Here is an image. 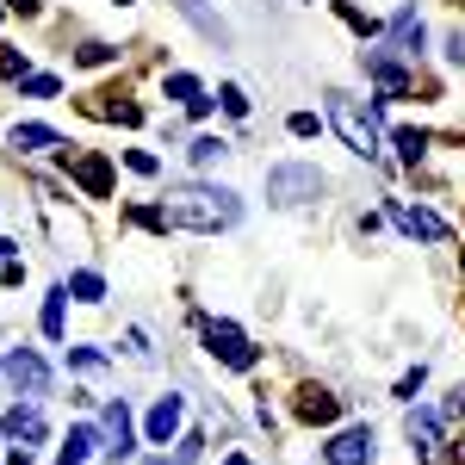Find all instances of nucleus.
<instances>
[{
	"label": "nucleus",
	"instance_id": "20e7f679",
	"mask_svg": "<svg viewBox=\"0 0 465 465\" xmlns=\"http://www.w3.org/2000/svg\"><path fill=\"white\" fill-rule=\"evenodd\" d=\"M317 193H322V174L304 168V162H286V168L267 174V199H273V205H304V199H317Z\"/></svg>",
	"mask_w": 465,
	"mask_h": 465
},
{
	"label": "nucleus",
	"instance_id": "f8f14e48",
	"mask_svg": "<svg viewBox=\"0 0 465 465\" xmlns=\"http://www.w3.org/2000/svg\"><path fill=\"white\" fill-rule=\"evenodd\" d=\"M87 118H112V124H143V106L124 100V94H87Z\"/></svg>",
	"mask_w": 465,
	"mask_h": 465
},
{
	"label": "nucleus",
	"instance_id": "f3484780",
	"mask_svg": "<svg viewBox=\"0 0 465 465\" xmlns=\"http://www.w3.org/2000/svg\"><path fill=\"white\" fill-rule=\"evenodd\" d=\"M13 149H69L50 124H13Z\"/></svg>",
	"mask_w": 465,
	"mask_h": 465
},
{
	"label": "nucleus",
	"instance_id": "f704fd0d",
	"mask_svg": "<svg viewBox=\"0 0 465 465\" xmlns=\"http://www.w3.org/2000/svg\"><path fill=\"white\" fill-rule=\"evenodd\" d=\"M6 6H13V13H37V0H6Z\"/></svg>",
	"mask_w": 465,
	"mask_h": 465
},
{
	"label": "nucleus",
	"instance_id": "c756f323",
	"mask_svg": "<svg viewBox=\"0 0 465 465\" xmlns=\"http://www.w3.org/2000/svg\"><path fill=\"white\" fill-rule=\"evenodd\" d=\"M69 366H81V372H94V366H106V354H100V348H69Z\"/></svg>",
	"mask_w": 465,
	"mask_h": 465
},
{
	"label": "nucleus",
	"instance_id": "9d476101",
	"mask_svg": "<svg viewBox=\"0 0 465 465\" xmlns=\"http://www.w3.org/2000/svg\"><path fill=\"white\" fill-rule=\"evenodd\" d=\"M322 460L329 465H372V429H366V422H360V429H341L322 447Z\"/></svg>",
	"mask_w": 465,
	"mask_h": 465
},
{
	"label": "nucleus",
	"instance_id": "6e6552de",
	"mask_svg": "<svg viewBox=\"0 0 465 465\" xmlns=\"http://www.w3.org/2000/svg\"><path fill=\"white\" fill-rule=\"evenodd\" d=\"M63 168L74 174V186H81L87 199H112V162L106 155H69V149H63Z\"/></svg>",
	"mask_w": 465,
	"mask_h": 465
},
{
	"label": "nucleus",
	"instance_id": "aec40b11",
	"mask_svg": "<svg viewBox=\"0 0 465 465\" xmlns=\"http://www.w3.org/2000/svg\"><path fill=\"white\" fill-rule=\"evenodd\" d=\"M63 304H69V286H50V298H44V335H50V341H63Z\"/></svg>",
	"mask_w": 465,
	"mask_h": 465
},
{
	"label": "nucleus",
	"instance_id": "f03ea898",
	"mask_svg": "<svg viewBox=\"0 0 465 465\" xmlns=\"http://www.w3.org/2000/svg\"><path fill=\"white\" fill-rule=\"evenodd\" d=\"M329 124L348 137V149H354V155L379 162V143H385V131H379L372 106H360V100H348V94H329Z\"/></svg>",
	"mask_w": 465,
	"mask_h": 465
},
{
	"label": "nucleus",
	"instance_id": "7c9ffc66",
	"mask_svg": "<svg viewBox=\"0 0 465 465\" xmlns=\"http://www.w3.org/2000/svg\"><path fill=\"white\" fill-rule=\"evenodd\" d=\"M292 137H317V112H292Z\"/></svg>",
	"mask_w": 465,
	"mask_h": 465
},
{
	"label": "nucleus",
	"instance_id": "a878e982",
	"mask_svg": "<svg viewBox=\"0 0 465 465\" xmlns=\"http://www.w3.org/2000/svg\"><path fill=\"white\" fill-rule=\"evenodd\" d=\"M223 149H230V143H217V137H199V143H193V162H199V168H212Z\"/></svg>",
	"mask_w": 465,
	"mask_h": 465
},
{
	"label": "nucleus",
	"instance_id": "58836bf2",
	"mask_svg": "<svg viewBox=\"0 0 465 465\" xmlns=\"http://www.w3.org/2000/svg\"><path fill=\"white\" fill-rule=\"evenodd\" d=\"M118 6H131V0H118Z\"/></svg>",
	"mask_w": 465,
	"mask_h": 465
},
{
	"label": "nucleus",
	"instance_id": "2f4dec72",
	"mask_svg": "<svg viewBox=\"0 0 465 465\" xmlns=\"http://www.w3.org/2000/svg\"><path fill=\"white\" fill-rule=\"evenodd\" d=\"M422 379H429V366H416V372H403V385H397V397H416V391H422Z\"/></svg>",
	"mask_w": 465,
	"mask_h": 465
},
{
	"label": "nucleus",
	"instance_id": "e433bc0d",
	"mask_svg": "<svg viewBox=\"0 0 465 465\" xmlns=\"http://www.w3.org/2000/svg\"><path fill=\"white\" fill-rule=\"evenodd\" d=\"M149 465H186V460H149Z\"/></svg>",
	"mask_w": 465,
	"mask_h": 465
},
{
	"label": "nucleus",
	"instance_id": "4be33fe9",
	"mask_svg": "<svg viewBox=\"0 0 465 465\" xmlns=\"http://www.w3.org/2000/svg\"><path fill=\"white\" fill-rule=\"evenodd\" d=\"M168 100H180V106H193V100H205V87H199L193 74H168Z\"/></svg>",
	"mask_w": 465,
	"mask_h": 465
},
{
	"label": "nucleus",
	"instance_id": "412c9836",
	"mask_svg": "<svg viewBox=\"0 0 465 465\" xmlns=\"http://www.w3.org/2000/svg\"><path fill=\"white\" fill-rule=\"evenodd\" d=\"M69 292L81 298V304H100V298H106V280H100V273H74Z\"/></svg>",
	"mask_w": 465,
	"mask_h": 465
},
{
	"label": "nucleus",
	"instance_id": "b1692460",
	"mask_svg": "<svg viewBox=\"0 0 465 465\" xmlns=\"http://www.w3.org/2000/svg\"><path fill=\"white\" fill-rule=\"evenodd\" d=\"M112 56H118L112 44H81V50H74V63H81V69H100V63H112Z\"/></svg>",
	"mask_w": 465,
	"mask_h": 465
},
{
	"label": "nucleus",
	"instance_id": "cd10ccee",
	"mask_svg": "<svg viewBox=\"0 0 465 465\" xmlns=\"http://www.w3.org/2000/svg\"><path fill=\"white\" fill-rule=\"evenodd\" d=\"M124 168H131V174H162V162H155L149 149H131V155H124Z\"/></svg>",
	"mask_w": 465,
	"mask_h": 465
},
{
	"label": "nucleus",
	"instance_id": "6ab92c4d",
	"mask_svg": "<svg viewBox=\"0 0 465 465\" xmlns=\"http://www.w3.org/2000/svg\"><path fill=\"white\" fill-rule=\"evenodd\" d=\"M100 447V434L94 429H69V440H63V453H56V465H81L87 453Z\"/></svg>",
	"mask_w": 465,
	"mask_h": 465
},
{
	"label": "nucleus",
	"instance_id": "4c0bfd02",
	"mask_svg": "<svg viewBox=\"0 0 465 465\" xmlns=\"http://www.w3.org/2000/svg\"><path fill=\"white\" fill-rule=\"evenodd\" d=\"M223 465H249V460H242V453H236V460H223Z\"/></svg>",
	"mask_w": 465,
	"mask_h": 465
},
{
	"label": "nucleus",
	"instance_id": "473e14b6",
	"mask_svg": "<svg viewBox=\"0 0 465 465\" xmlns=\"http://www.w3.org/2000/svg\"><path fill=\"white\" fill-rule=\"evenodd\" d=\"M440 465H465V440H447V460Z\"/></svg>",
	"mask_w": 465,
	"mask_h": 465
},
{
	"label": "nucleus",
	"instance_id": "2eb2a0df",
	"mask_svg": "<svg viewBox=\"0 0 465 465\" xmlns=\"http://www.w3.org/2000/svg\"><path fill=\"white\" fill-rule=\"evenodd\" d=\"M341 416V397L322 391V385H304L298 391V422H335Z\"/></svg>",
	"mask_w": 465,
	"mask_h": 465
},
{
	"label": "nucleus",
	"instance_id": "dca6fc26",
	"mask_svg": "<svg viewBox=\"0 0 465 465\" xmlns=\"http://www.w3.org/2000/svg\"><path fill=\"white\" fill-rule=\"evenodd\" d=\"M403 434H410V447H416V453H429L434 440H440V416H429V410H410Z\"/></svg>",
	"mask_w": 465,
	"mask_h": 465
},
{
	"label": "nucleus",
	"instance_id": "39448f33",
	"mask_svg": "<svg viewBox=\"0 0 465 465\" xmlns=\"http://www.w3.org/2000/svg\"><path fill=\"white\" fill-rule=\"evenodd\" d=\"M6 440H13V465L32 460V447L44 440V410H37V397H25V403L6 410Z\"/></svg>",
	"mask_w": 465,
	"mask_h": 465
},
{
	"label": "nucleus",
	"instance_id": "c85d7f7f",
	"mask_svg": "<svg viewBox=\"0 0 465 465\" xmlns=\"http://www.w3.org/2000/svg\"><path fill=\"white\" fill-rule=\"evenodd\" d=\"M0 74H6V81H25V56L6 50V44H0Z\"/></svg>",
	"mask_w": 465,
	"mask_h": 465
},
{
	"label": "nucleus",
	"instance_id": "ea45409f",
	"mask_svg": "<svg viewBox=\"0 0 465 465\" xmlns=\"http://www.w3.org/2000/svg\"><path fill=\"white\" fill-rule=\"evenodd\" d=\"M453 6H465V0H453Z\"/></svg>",
	"mask_w": 465,
	"mask_h": 465
},
{
	"label": "nucleus",
	"instance_id": "9b49d317",
	"mask_svg": "<svg viewBox=\"0 0 465 465\" xmlns=\"http://www.w3.org/2000/svg\"><path fill=\"white\" fill-rule=\"evenodd\" d=\"M100 429H106V460H131V410H124V397H112L100 410Z\"/></svg>",
	"mask_w": 465,
	"mask_h": 465
},
{
	"label": "nucleus",
	"instance_id": "ddd939ff",
	"mask_svg": "<svg viewBox=\"0 0 465 465\" xmlns=\"http://www.w3.org/2000/svg\"><path fill=\"white\" fill-rule=\"evenodd\" d=\"M391 50L397 56H410V63H416V56H422V44H429V32H422V19H416V6H403V13H397L391 19Z\"/></svg>",
	"mask_w": 465,
	"mask_h": 465
},
{
	"label": "nucleus",
	"instance_id": "393cba45",
	"mask_svg": "<svg viewBox=\"0 0 465 465\" xmlns=\"http://www.w3.org/2000/svg\"><path fill=\"white\" fill-rule=\"evenodd\" d=\"M335 13H341V19H348V25H354L360 37H372V32H379V25H372V19H366V13H360L354 0H335Z\"/></svg>",
	"mask_w": 465,
	"mask_h": 465
},
{
	"label": "nucleus",
	"instance_id": "0eeeda50",
	"mask_svg": "<svg viewBox=\"0 0 465 465\" xmlns=\"http://www.w3.org/2000/svg\"><path fill=\"white\" fill-rule=\"evenodd\" d=\"M360 63H366V74H372V81H379V94H385V100H403V94H410V87H416V74L403 69V63H397L391 50H366V56H360Z\"/></svg>",
	"mask_w": 465,
	"mask_h": 465
},
{
	"label": "nucleus",
	"instance_id": "c9c22d12",
	"mask_svg": "<svg viewBox=\"0 0 465 465\" xmlns=\"http://www.w3.org/2000/svg\"><path fill=\"white\" fill-rule=\"evenodd\" d=\"M13 249H19V242H6V236H0V261H13Z\"/></svg>",
	"mask_w": 465,
	"mask_h": 465
},
{
	"label": "nucleus",
	"instance_id": "7ed1b4c3",
	"mask_svg": "<svg viewBox=\"0 0 465 465\" xmlns=\"http://www.w3.org/2000/svg\"><path fill=\"white\" fill-rule=\"evenodd\" d=\"M205 354L223 360V366H236V372H249L254 360H261V348H254L236 322H205Z\"/></svg>",
	"mask_w": 465,
	"mask_h": 465
},
{
	"label": "nucleus",
	"instance_id": "1a4fd4ad",
	"mask_svg": "<svg viewBox=\"0 0 465 465\" xmlns=\"http://www.w3.org/2000/svg\"><path fill=\"white\" fill-rule=\"evenodd\" d=\"M0 366H6V379H13V385H19L25 397H44V391H50V366H44L32 348H13V354L0 360Z\"/></svg>",
	"mask_w": 465,
	"mask_h": 465
},
{
	"label": "nucleus",
	"instance_id": "72a5a7b5",
	"mask_svg": "<svg viewBox=\"0 0 465 465\" xmlns=\"http://www.w3.org/2000/svg\"><path fill=\"white\" fill-rule=\"evenodd\" d=\"M447 416H465V385H460L453 397H447Z\"/></svg>",
	"mask_w": 465,
	"mask_h": 465
},
{
	"label": "nucleus",
	"instance_id": "bb28decb",
	"mask_svg": "<svg viewBox=\"0 0 465 465\" xmlns=\"http://www.w3.org/2000/svg\"><path fill=\"white\" fill-rule=\"evenodd\" d=\"M19 87H25V94H37V100H50V94H56V87H63V81H56V74H25V81H19Z\"/></svg>",
	"mask_w": 465,
	"mask_h": 465
},
{
	"label": "nucleus",
	"instance_id": "f257e3e1",
	"mask_svg": "<svg viewBox=\"0 0 465 465\" xmlns=\"http://www.w3.org/2000/svg\"><path fill=\"white\" fill-rule=\"evenodd\" d=\"M162 212H168V223H180V230H230L236 217H242V199L230 193V186H168L162 193Z\"/></svg>",
	"mask_w": 465,
	"mask_h": 465
},
{
	"label": "nucleus",
	"instance_id": "5701e85b",
	"mask_svg": "<svg viewBox=\"0 0 465 465\" xmlns=\"http://www.w3.org/2000/svg\"><path fill=\"white\" fill-rule=\"evenodd\" d=\"M217 106L230 112V118H249V94H242V87L230 81V87H217Z\"/></svg>",
	"mask_w": 465,
	"mask_h": 465
},
{
	"label": "nucleus",
	"instance_id": "423d86ee",
	"mask_svg": "<svg viewBox=\"0 0 465 465\" xmlns=\"http://www.w3.org/2000/svg\"><path fill=\"white\" fill-rule=\"evenodd\" d=\"M391 223L410 236V242H453V230H447L440 217L422 212V205H403V199H391Z\"/></svg>",
	"mask_w": 465,
	"mask_h": 465
},
{
	"label": "nucleus",
	"instance_id": "4468645a",
	"mask_svg": "<svg viewBox=\"0 0 465 465\" xmlns=\"http://www.w3.org/2000/svg\"><path fill=\"white\" fill-rule=\"evenodd\" d=\"M180 416H186V403H180V397H155V410H149V440H155V447H168V440H174V429H180Z\"/></svg>",
	"mask_w": 465,
	"mask_h": 465
},
{
	"label": "nucleus",
	"instance_id": "a211bd4d",
	"mask_svg": "<svg viewBox=\"0 0 465 465\" xmlns=\"http://www.w3.org/2000/svg\"><path fill=\"white\" fill-rule=\"evenodd\" d=\"M391 143H397V162L416 168V162L429 155V131H410V124H403V131H391Z\"/></svg>",
	"mask_w": 465,
	"mask_h": 465
}]
</instances>
